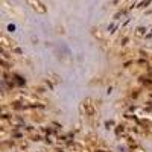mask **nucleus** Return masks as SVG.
I'll list each match as a JSON object with an SVG mask.
<instances>
[{"mask_svg":"<svg viewBox=\"0 0 152 152\" xmlns=\"http://www.w3.org/2000/svg\"><path fill=\"white\" fill-rule=\"evenodd\" d=\"M8 29H9L11 32H14V31H15V26H14V24H9V26H8Z\"/></svg>","mask_w":152,"mask_h":152,"instance_id":"obj_1","label":"nucleus"}]
</instances>
